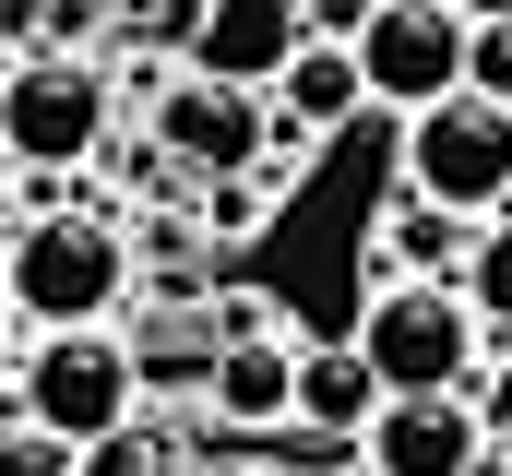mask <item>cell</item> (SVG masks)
Returning a JSON list of instances; mask_svg holds the SVG:
<instances>
[{
  "mask_svg": "<svg viewBox=\"0 0 512 476\" xmlns=\"http://www.w3.org/2000/svg\"><path fill=\"white\" fill-rule=\"evenodd\" d=\"M405 191L453 215H512V96H429L405 108Z\"/></svg>",
  "mask_w": 512,
  "mask_h": 476,
  "instance_id": "5b68a950",
  "label": "cell"
},
{
  "mask_svg": "<svg viewBox=\"0 0 512 476\" xmlns=\"http://www.w3.org/2000/svg\"><path fill=\"white\" fill-rule=\"evenodd\" d=\"M84 476H191V441H167L155 417H120L108 441H84Z\"/></svg>",
  "mask_w": 512,
  "mask_h": 476,
  "instance_id": "5bb4252c",
  "label": "cell"
},
{
  "mask_svg": "<svg viewBox=\"0 0 512 476\" xmlns=\"http://www.w3.org/2000/svg\"><path fill=\"white\" fill-rule=\"evenodd\" d=\"M298 369H310V346L286 334V322H251V334H227V357H215V429H286L298 417Z\"/></svg>",
  "mask_w": 512,
  "mask_h": 476,
  "instance_id": "9c48e42d",
  "label": "cell"
},
{
  "mask_svg": "<svg viewBox=\"0 0 512 476\" xmlns=\"http://www.w3.org/2000/svg\"><path fill=\"white\" fill-rule=\"evenodd\" d=\"M298 48H310V0H215L203 36H191V60L227 72V84H274Z\"/></svg>",
  "mask_w": 512,
  "mask_h": 476,
  "instance_id": "30bf717a",
  "label": "cell"
},
{
  "mask_svg": "<svg viewBox=\"0 0 512 476\" xmlns=\"http://www.w3.org/2000/svg\"><path fill=\"white\" fill-rule=\"evenodd\" d=\"M465 84H477V96H512V12H501V24H477V60H465Z\"/></svg>",
  "mask_w": 512,
  "mask_h": 476,
  "instance_id": "e0dca14e",
  "label": "cell"
},
{
  "mask_svg": "<svg viewBox=\"0 0 512 476\" xmlns=\"http://www.w3.org/2000/svg\"><path fill=\"white\" fill-rule=\"evenodd\" d=\"M120 12V36L131 48H167V60H191V36H203V12L215 0H108Z\"/></svg>",
  "mask_w": 512,
  "mask_h": 476,
  "instance_id": "2e32d148",
  "label": "cell"
},
{
  "mask_svg": "<svg viewBox=\"0 0 512 476\" xmlns=\"http://www.w3.org/2000/svg\"><path fill=\"white\" fill-rule=\"evenodd\" d=\"M120 119V84L72 48H12V96H0V143H12V179H72Z\"/></svg>",
  "mask_w": 512,
  "mask_h": 476,
  "instance_id": "277c9868",
  "label": "cell"
},
{
  "mask_svg": "<svg viewBox=\"0 0 512 476\" xmlns=\"http://www.w3.org/2000/svg\"><path fill=\"white\" fill-rule=\"evenodd\" d=\"M453 12H477V24H501V12H512V0H453Z\"/></svg>",
  "mask_w": 512,
  "mask_h": 476,
  "instance_id": "d6986e66",
  "label": "cell"
},
{
  "mask_svg": "<svg viewBox=\"0 0 512 476\" xmlns=\"http://www.w3.org/2000/svg\"><path fill=\"white\" fill-rule=\"evenodd\" d=\"M453 274H465V298L489 310V334L512 346V215H477V238H465V262H453Z\"/></svg>",
  "mask_w": 512,
  "mask_h": 476,
  "instance_id": "9a60e30c",
  "label": "cell"
},
{
  "mask_svg": "<svg viewBox=\"0 0 512 476\" xmlns=\"http://www.w3.org/2000/svg\"><path fill=\"white\" fill-rule=\"evenodd\" d=\"M358 465L370 476H477L489 465V405L477 393H393L358 429Z\"/></svg>",
  "mask_w": 512,
  "mask_h": 476,
  "instance_id": "ba28073f",
  "label": "cell"
},
{
  "mask_svg": "<svg viewBox=\"0 0 512 476\" xmlns=\"http://www.w3.org/2000/svg\"><path fill=\"white\" fill-rule=\"evenodd\" d=\"M143 131L215 191V179H251L262 155H274V84H227V72H203V60H179L167 72V96L143 108Z\"/></svg>",
  "mask_w": 512,
  "mask_h": 476,
  "instance_id": "8992f818",
  "label": "cell"
},
{
  "mask_svg": "<svg viewBox=\"0 0 512 476\" xmlns=\"http://www.w3.org/2000/svg\"><path fill=\"white\" fill-rule=\"evenodd\" d=\"M382 405H393V381L370 369V346H334V357H310V369H298V417H310V429H334V441H358Z\"/></svg>",
  "mask_w": 512,
  "mask_h": 476,
  "instance_id": "7c38bea8",
  "label": "cell"
},
{
  "mask_svg": "<svg viewBox=\"0 0 512 476\" xmlns=\"http://www.w3.org/2000/svg\"><path fill=\"white\" fill-rule=\"evenodd\" d=\"M358 60H370V108H429V96H465V60H477V12H453V0H382L370 12V36H358Z\"/></svg>",
  "mask_w": 512,
  "mask_h": 476,
  "instance_id": "52a82bcc",
  "label": "cell"
},
{
  "mask_svg": "<svg viewBox=\"0 0 512 476\" xmlns=\"http://www.w3.org/2000/svg\"><path fill=\"white\" fill-rule=\"evenodd\" d=\"M274 96H286V131H346V119L370 108V60H358V36H310L286 72H274Z\"/></svg>",
  "mask_w": 512,
  "mask_h": 476,
  "instance_id": "8fae6325",
  "label": "cell"
},
{
  "mask_svg": "<svg viewBox=\"0 0 512 476\" xmlns=\"http://www.w3.org/2000/svg\"><path fill=\"white\" fill-rule=\"evenodd\" d=\"M143 274L131 227L84 215V203H24L12 215V334H72V322H108Z\"/></svg>",
  "mask_w": 512,
  "mask_h": 476,
  "instance_id": "6da1fadb",
  "label": "cell"
},
{
  "mask_svg": "<svg viewBox=\"0 0 512 476\" xmlns=\"http://www.w3.org/2000/svg\"><path fill=\"white\" fill-rule=\"evenodd\" d=\"M453 227H465L453 203H429V191H405V203H393V227L370 238V262H382V274H441V250H453Z\"/></svg>",
  "mask_w": 512,
  "mask_h": 476,
  "instance_id": "4fadbf2b",
  "label": "cell"
},
{
  "mask_svg": "<svg viewBox=\"0 0 512 476\" xmlns=\"http://www.w3.org/2000/svg\"><path fill=\"white\" fill-rule=\"evenodd\" d=\"M358 346H370V369H382L393 393H477L489 310L465 298V274H382Z\"/></svg>",
  "mask_w": 512,
  "mask_h": 476,
  "instance_id": "7a4b0ae2",
  "label": "cell"
},
{
  "mask_svg": "<svg viewBox=\"0 0 512 476\" xmlns=\"http://www.w3.org/2000/svg\"><path fill=\"white\" fill-rule=\"evenodd\" d=\"M12 417L60 429L72 453H84V441H108L120 417H143V357H131V334H108V322L24 334V357H12Z\"/></svg>",
  "mask_w": 512,
  "mask_h": 476,
  "instance_id": "3957f363",
  "label": "cell"
},
{
  "mask_svg": "<svg viewBox=\"0 0 512 476\" xmlns=\"http://www.w3.org/2000/svg\"><path fill=\"white\" fill-rule=\"evenodd\" d=\"M382 0H310V36H370Z\"/></svg>",
  "mask_w": 512,
  "mask_h": 476,
  "instance_id": "ac0fdd59",
  "label": "cell"
}]
</instances>
